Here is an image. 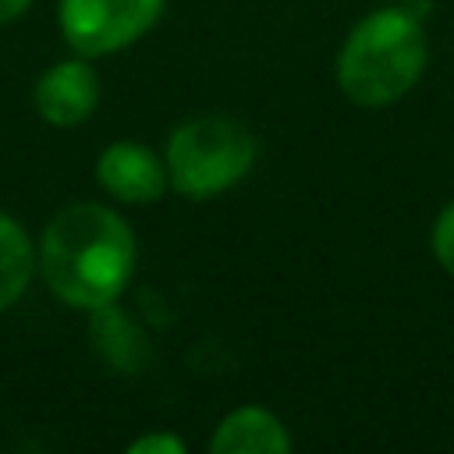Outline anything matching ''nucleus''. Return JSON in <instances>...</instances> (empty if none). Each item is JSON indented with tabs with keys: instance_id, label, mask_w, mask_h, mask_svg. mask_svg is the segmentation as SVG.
I'll return each instance as SVG.
<instances>
[{
	"instance_id": "nucleus-1",
	"label": "nucleus",
	"mask_w": 454,
	"mask_h": 454,
	"mask_svg": "<svg viewBox=\"0 0 454 454\" xmlns=\"http://www.w3.org/2000/svg\"><path fill=\"white\" fill-rule=\"evenodd\" d=\"M39 270L46 287L74 309H103L135 273V234L121 213L99 202L64 206L43 231Z\"/></svg>"
},
{
	"instance_id": "nucleus-7",
	"label": "nucleus",
	"mask_w": 454,
	"mask_h": 454,
	"mask_svg": "<svg viewBox=\"0 0 454 454\" xmlns=\"http://www.w3.org/2000/svg\"><path fill=\"white\" fill-rule=\"evenodd\" d=\"M213 454H287L291 436L287 426L259 404H241L227 411L209 440Z\"/></svg>"
},
{
	"instance_id": "nucleus-4",
	"label": "nucleus",
	"mask_w": 454,
	"mask_h": 454,
	"mask_svg": "<svg viewBox=\"0 0 454 454\" xmlns=\"http://www.w3.org/2000/svg\"><path fill=\"white\" fill-rule=\"evenodd\" d=\"M167 0H60L57 21L78 57H103L142 39Z\"/></svg>"
},
{
	"instance_id": "nucleus-11",
	"label": "nucleus",
	"mask_w": 454,
	"mask_h": 454,
	"mask_svg": "<svg viewBox=\"0 0 454 454\" xmlns=\"http://www.w3.org/2000/svg\"><path fill=\"white\" fill-rule=\"evenodd\" d=\"M28 4H32V0H0V25H4V21H14L18 14H25Z\"/></svg>"
},
{
	"instance_id": "nucleus-8",
	"label": "nucleus",
	"mask_w": 454,
	"mask_h": 454,
	"mask_svg": "<svg viewBox=\"0 0 454 454\" xmlns=\"http://www.w3.org/2000/svg\"><path fill=\"white\" fill-rule=\"evenodd\" d=\"M32 266H35V252L25 227L14 216L0 213V312L25 294Z\"/></svg>"
},
{
	"instance_id": "nucleus-6",
	"label": "nucleus",
	"mask_w": 454,
	"mask_h": 454,
	"mask_svg": "<svg viewBox=\"0 0 454 454\" xmlns=\"http://www.w3.org/2000/svg\"><path fill=\"white\" fill-rule=\"evenodd\" d=\"M96 181L106 195L117 202L138 206V202H156L167 192V163L142 142H114L99 153L96 160Z\"/></svg>"
},
{
	"instance_id": "nucleus-5",
	"label": "nucleus",
	"mask_w": 454,
	"mask_h": 454,
	"mask_svg": "<svg viewBox=\"0 0 454 454\" xmlns=\"http://www.w3.org/2000/svg\"><path fill=\"white\" fill-rule=\"evenodd\" d=\"M35 114L53 128H74L92 117L99 103V74L85 57L46 67L32 92Z\"/></svg>"
},
{
	"instance_id": "nucleus-2",
	"label": "nucleus",
	"mask_w": 454,
	"mask_h": 454,
	"mask_svg": "<svg viewBox=\"0 0 454 454\" xmlns=\"http://www.w3.org/2000/svg\"><path fill=\"white\" fill-rule=\"evenodd\" d=\"M426 57L429 43L419 18L404 7H380L344 35L337 85L358 106H390L415 89Z\"/></svg>"
},
{
	"instance_id": "nucleus-3",
	"label": "nucleus",
	"mask_w": 454,
	"mask_h": 454,
	"mask_svg": "<svg viewBox=\"0 0 454 454\" xmlns=\"http://www.w3.org/2000/svg\"><path fill=\"white\" fill-rule=\"evenodd\" d=\"M255 135L234 117H192L167 138V181L188 199H213L234 188L255 163Z\"/></svg>"
},
{
	"instance_id": "nucleus-10",
	"label": "nucleus",
	"mask_w": 454,
	"mask_h": 454,
	"mask_svg": "<svg viewBox=\"0 0 454 454\" xmlns=\"http://www.w3.org/2000/svg\"><path fill=\"white\" fill-rule=\"evenodd\" d=\"M128 454H184V440L174 433H145L128 443Z\"/></svg>"
},
{
	"instance_id": "nucleus-9",
	"label": "nucleus",
	"mask_w": 454,
	"mask_h": 454,
	"mask_svg": "<svg viewBox=\"0 0 454 454\" xmlns=\"http://www.w3.org/2000/svg\"><path fill=\"white\" fill-rule=\"evenodd\" d=\"M429 248H433V259L440 262V270H447L454 277V199L436 213L433 231H429Z\"/></svg>"
}]
</instances>
